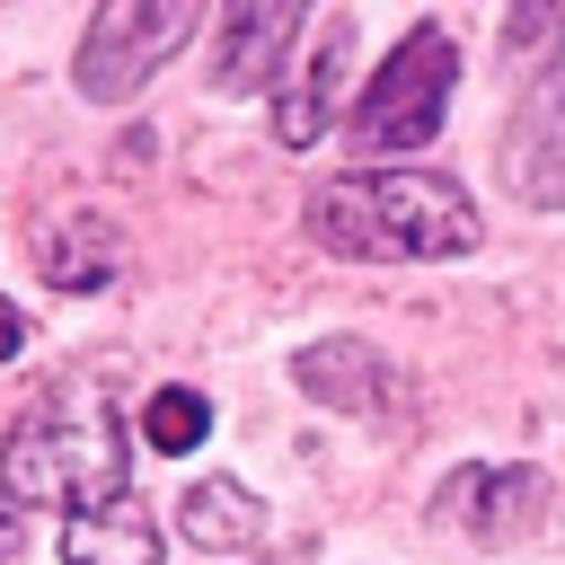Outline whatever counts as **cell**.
<instances>
[{
	"label": "cell",
	"instance_id": "9",
	"mask_svg": "<svg viewBox=\"0 0 565 565\" xmlns=\"http://www.w3.org/2000/svg\"><path fill=\"white\" fill-rule=\"evenodd\" d=\"M344 97H353V18H327L318 26V53L282 79V97H274V141L282 150H318L327 141V124L344 115Z\"/></svg>",
	"mask_w": 565,
	"mask_h": 565
},
{
	"label": "cell",
	"instance_id": "5",
	"mask_svg": "<svg viewBox=\"0 0 565 565\" xmlns=\"http://www.w3.org/2000/svg\"><path fill=\"white\" fill-rule=\"evenodd\" d=\"M503 194L521 212H565V53L530 71L503 124Z\"/></svg>",
	"mask_w": 565,
	"mask_h": 565
},
{
	"label": "cell",
	"instance_id": "14",
	"mask_svg": "<svg viewBox=\"0 0 565 565\" xmlns=\"http://www.w3.org/2000/svg\"><path fill=\"white\" fill-rule=\"evenodd\" d=\"M18 344H26V309H0V362H9Z\"/></svg>",
	"mask_w": 565,
	"mask_h": 565
},
{
	"label": "cell",
	"instance_id": "1",
	"mask_svg": "<svg viewBox=\"0 0 565 565\" xmlns=\"http://www.w3.org/2000/svg\"><path fill=\"white\" fill-rule=\"evenodd\" d=\"M309 238L353 265H433L486 247V212L441 168H344L309 185Z\"/></svg>",
	"mask_w": 565,
	"mask_h": 565
},
{
	"label": "cell",
	"instance_id": "12",
	"mask_svg": "<svg viewBox=\"0 0 565 565\" xmlns=\"http://www.w3.org/2000/svg\"><path fill=\"white\" fill-rule=\"evenodd\" d=\"M62 565H159V521H150L141 503L62 521Z\"/></svg>",
	"mask_w": 565,
	"mask_h": 565
},
{
	"label": "cell",
	"instance_id": "4",
	"mask_svg": "<svg viewBox=\"0 0 565 565\" xmlns=\"http://www.w3.org/2000/svg\"><path fill=\"white\" fill-rule=\"evenodd\" d=\"M450 88H459V44L441 26H406L397 53L371 71V88L353 97V141L371 150H406V141H433L441 115H450Z\"/></svg>",
	"mask_w": 565,
	"mask_h": 565
},
{
	"label": "cell",
	"instance_id": "6",
	"mask_svg": "<svg viewBox=\"0 0 565 565\" xmlns=\"http://www.w3.org/2000/svg\"><path fill=\"white\" fill-rule=\"evenodd\" d=\"M547 512H556V486H547L539 468H459V477L433 494V521L468 530L477 547H512V539L547 530Z\"/></svg>",
	"mask_w": 565,
	"mask_h": 565
},
{
	"label": "cell",
	"instance_id": "11",
	"mask_svg": "<svg viewBox=\"0 0 565 565\" xmlns=\"http://www.w3.org/2000/svg\"><path fill=\"white\" fill-rule=\"evenodd\" d=\"M177 530H185V547H203V556H247V547L265 539V503H256L238 477H194V486L177 494Z\"/></svg>",
	"mask_w": 565,
	"mask_h": 565
},
{
	"label": "cell",
	"instance_id": "13",
	"mask_svg": "<svg viewBox=\"0 0 565 565\" xmlns=\"http://www.w3.org/2000/svg\"><path fill=\"white\" fill-rule=\"evenodd\" d=\"M203 433H212V406H203L194 388H159V397L141 406V441H150V450H194Z\"/></svg>",
	"mask_w": 565,
	"mask_h": 565
},
{
	"label": "cell",
	"instance_id": "7",
	"mask_svg": "<svg viewBox=\"0 0 565 565\" xmlns=\"http://www.w3.org/2000/svg\"><path fill=\"white\" fill-rule=\"evenodd\" d=\"M291 44H300V0H230L212 18V88L256 97L291 79Z\"/></svg>",
	"mask_w": 565,
	"mask_h": 565
},
{
	"label": "cell",
	"instance_id": "10",
	"mask_svg": "<svg viewBox=\"0 0 565 565\" xmlns=\"http://www.w3.org/2000/svg\"><path fill=\"white\" fill-rule=\"evenodd\" d=\"M26 256L53 291H106L124 274V230L106 212H44L26 230Z\"/></svg>",
	"mask_w": 565,
	"mask_h": 565
},
{
	"label": "cell",
	"instance_id": "3",
	"mask_svg": "<svg viewBox=\"0 0 565 565\" xmlns=\"http://www.w3.org/2000/svg\"><path fill=\"white\" fill-rule=\"evenodd\" d=\"M203 26L194 0H97L88 35H79V62H71V88L88 106H124L150 71H168V53Z\"/></svg>",
	"mask_w": 565,
	"mask_h": 565
},
{
	"label": "cell",
	"instance_id": "2",
	"mask_svg": "<svg viewBox=\"0 0 565 565\" xmlns=\"http://www.w3.org/2000/svg\"><path fill=\"white\" fill-rule=\"evenodd\" d=\"M0 486L9 503H44V512H115L132 503V450H124V415L97 380H53L35 406H18L9 441H0Z\"/></svg>",
	"mask_w": 565,
	"mask_h": 565
},
{
	"label": "cell",
	"instance_id": "8",
	"mask_svg": "<svg viewBox=\"0 0 565 565\" xmlns=\"http://www.w3.org/2000/svg\"><path fill=\"white\" fill-rule=\"evenodd\" d=\"M291 380L335 406V415H406V371L380 353V344H353V335H327V344H300L291 353Z\"/></svg>",
	"mask_w": 565,
	"mask_h": 565
}]
</instances>
